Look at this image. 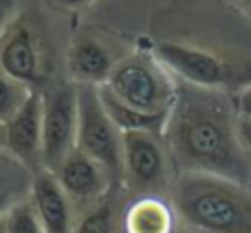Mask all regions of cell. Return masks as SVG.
Wrapping results in <instances>:
<instances>
[{
	"label": "cell",
	"mask_w": 251,
	"mask_h": 233,
	"mask_svg": "<svg viewBox=\"0 0 251 233\" xmlns=\"http://www.w3.org/2000/svg\"><path fill=\"white\" fill-rule=\"evenodd\" d=\"M163 141L181 174H214L249 185L251 156L240 139V116L227 91L178 82Z\"/></svg>",
	"instance_id": "6da1fadb"
},
{
	"label": "cell",
	"mask_w": 251,
	"mask_h": 233,
	"mask_svg": "<svg viewBox=\"0 0 251 233\" xmlns=\"http://www.w3.org/2000/svg\"><path fill=\"white\" fill-rule=\"evenodd\" d=\"M172 207L192 233H251V187L229 178L181 174L172 185Z\"/></svg>",
	"instance_id": "7a4b0ae2"
},
{
	"label": "cell",
	"mask_w": 251,
	"mask_h": 233,
	"mask_svg": "<svg viewBox=\"0 0 251 233\" xmlns=\"http://www.w3.org/2000/svg\"><path fill=\"white\" fill-rule=\"evenodd\" d=\"M100 88L130 113L168 119L176 99L178 79L156 60L154 53L141 51L117 60L110 77Z\"/></svg>",
	"instance_id": "3957f363"
},
{
	"label": "cell",
	"mask_w": 251,
	"mask_h": 233,
	"mask_svg": "<svg viewBox=\"0 0 251 233\" xmlns=\"http://www.w3.org/2000/svg\"><path fill=\"white\" fill-rule=\"evenodd\" d=\"M122 130L106 113L100 86L77 84V143L84 152L101 165L115 181L122 178Z\"/></svg>",
	"instance_id": "277c9868"
},
{
	"label": "cell",
	"mask_w": 251,
	"mask_h": 233,
	"mask_svg": "<svg viewBox=\"0 0 251 233\" xmlns=\"http://www.w3.org/2000/svg\"><path fill=\"white\" fill-rule=\"evenodd\" d=\"M122 181L137 198L170 189V152L161 134L128 130L122 134Z\"/></svg>",
	"instance_id": "5b68a950"
},
{
	"label": "cell",
	"mask_w": 251,
	"mask_h": 233,
	"mask_svg": "<svg viewBox=\"0 0 251 233\" xmlns=\"http://www.w3.org/2000/svg\"><path fill=\"white\" fill-rule=\"evenodd\" d=\"M77 143V84L60 82L42 93V169H53Z\"/></svg>",
	"instance_id": "8992f818"
},
{
	"label": "cell",
	"mask_w": 251,
	"mask_h": 233,
	"mask_svg": "<svg viewBox=\"0 0 251 233\" xmlns=\"http://www.w3.org/2000/svg\"><path fill=\"white\" fill-rule=\"evenodd\" d=\"M55 178L60 181L62 189L69 194L73 205H84L91 207L100 198H104L115 185V178L101 167L97 161L86 156L84 152L73 150L55 169Z\"/></svg>",
	"instance_id": "52a82bcc"
},
{
	"label": "cell",
	"mask_w": 251,
	"mask_h": 233,
	"mask_svg": "<svg viewBox=\"0 0 251 233\" xmlns=\"http://www.w3.org/2000/svg\"><path fill=\"white\" fill-rule=\"evenodd\" d=\"M4 150L31 172L42 169V93L33 91L16 116L4 123Z\"/></svg>",
	"instance_id": "ba28073f"
},
{
	"label": "cell",
	"mask_w": 251,
	"mask_h": 233,
	"mask_svg": "<svg viewBox=\"0 0 251 233\" xmlns=\"http://www.w3.org/2000/svg\"><path fill=\"white\" fill-rule=\"evenodd\" d=\"M0 69L16 77L29 88L42 84V53L35 33L25 20L18 18L16 24L0 40Z\"/></svg>",
	"instance_id": "9c48e42d"
},
{
	"label": "cell",
	"mask_w": 251,
	"mask_h": 233,
	"mask_svg": "<svg viewBox=\"0 0 251 233\" xmlns=\"http://www.w3.org/2000/svg\"><path fill=\"white\" fill-rule=\"evenodd\" d=\"M29 200L47 233H73L75 222H77L73 211V200L62 189L53 172L49 169L33 172Z\"/></svg>",
	"instance_id": "30bf717a"
},
{
	"label": "cell",
	"mask_w": 251,
	"mask_h": 233,
	"mask_svg": "<svg viewBox=\"0 0 251 233\" xmlns=\"http://www.w3.org/2000/svg\"><path fill=\"white\" fill-rule=\"evenodd\" d=\"M115 64H117V60L108 51V47L91 35H79L71 44L69 57H66L71 79L75 84H88V86L106 84Z\"/></svg>",
	"instance_id": "8fae6325"
},
{
	"label": "cell",
	"mask_w": 251,
	"mask_h": 233,
	"mask_svg": "<svg viewBox=\"0 0 251 233\" xmlns=\"http://www.w3.org/2000/svg\"><path fill=\"white\" fill-rule=\"evenodd\" d=\"M174 207L161 196H141L124 211L126 233H172Z\"/></svg>",
	"instance_id": "7c38bea8"
},
{
	"label": "cell",
	"mask_w": 251,
	"mask_h": 233,
	"mask_svg": "<svg viewBox=\"0 0 251 233\" xmlns=\"http://www.w3.org/2000/svg\"><path fill=\"white\" fill-rule=\"evenodd\" d=\"M31 183L33 172L7 150H0V218L18 203L29 198Z\"/></svg>",
	"instance_id": "4fadbf2b"
},
{
	"label": "cell",
	"mask_w": 251,
	"mask_h": 233,
	"mask_svg": "<svg viewBox=\"0 0 251 233\" xmlns=\"http://www.w3.org/2000/svg\"><path fill=\"white\" fill-rule=\"evenodd\" d=\"M73 233H126L124 211L119 209V196L115 194V185L104 198H100L79 216Z\"/></svg>",
	"instance_id": "5bb4252c"
},
{
	"label": "cell",
	"mask_w": 251,
	"mask_h": 233,
	"mask_svg": "<svg viewBox=\"0 0 251 233\" xmlns=\"http://www.w3.org/2000/svg\"><path fill=\"white\" fill-rule=\"evenodd\" d=\"M31 93H33V88L18 82L16 77H11L0 69V121L7 123L11 116H16V113L25 106Z\"/></svg>",
	"instance_id": "9a60e30c"
},
{
	"label": "cell",
	"mask_w": 251,
	"mask_h": 233,
	"mask_svg": "<svg viewBox=\"0 0 251 233\" xmlns=\"http://www.w3.org/2000/svg\"><path fill=\"white\" fill-rule=\"evenodd\" d=\"M4 222H7V233H47L29 198L9 209L4 213Z\"/></svg>",
	"instance_id": "2e32d148"
},
{
	"label": "cell",
	"mask_w": 251,
	"mask_h": 233,
	"mask_svg": "<svg viewBox=\"0 0 251 233\" xmlns=\"http://www.w3.org/2000/svg\"><path fill=\"white\" fill-rule=\"evenodd\" d=\"M20 7L22 0H0V40L16 24L18 16H20Z\"/></svg>",
	"instance_id": "e0dca14e"
},
{
	"label": "cell",
	"mask_w": 251,
	"mask_h": 233,
	"mask_svg": "<svg viewBox=\"0 0 251 233\" xmlns=\"http://www.w3.org/2000/svg\"><path fill=\"white\" fill-rule=\"evenodd\" d=\"M236 110H238L240 119H251V84L238 91V97H236Z\"/></svg>",
	"instance_id": "ac0fdd59"
},
{
	"label": "cell",
	"mask_w": 251,
	"mask_h": 233,
	"mask_svg": "<svg viewBox=\"0 0 251 233\" xmlns=\"http://www.w3.org/2000/svg\"><path fill=\"white\" fill-rule=\"evenodd\" d=\"M49 2L60 9H84L88 4H93L95 0H49Z\"/></svg>",
	"instance_id": "d6986e66"
},
{
	"label": "cell",
	"mask_w": 251,
	"mask_h": 233,
	"mask_svg": "<svg viewBox=\"0 0 251 233\" xmlns=\"http://www.w3.org/2000/svg\"><path fill=\"white\" fill-rule=\"evenodd\" d=\"M240 139L247 154L251 156V119H240Z\"/></svg>",
	"instance_id": "ffe728a7"
},
{
	"label": "cell",
	"mask_w": 251,
	"mask_h": 233,
	"mask_svg": "<svg viewBox=\"0 0 251 233\" xmlns=\"http://www.w3.org/2000/svg\"><path fill=\"white\" fill-rule=\"evenodd\" d=\"M231 4L251 22V0H231Z\"/></svg>",
	"instance_id": "44dd1931"
},
{
	"label": "cell",
	"mask_w": 251,
	"mask_h": 233,
	"mask_svg": "<svg viewBox=\"0 0 251 233\" xmlns=\"http://www.w3.org/2000/svg\"><path fill=\"white\" fill-rule=\"evenodd\" d=\"M4 141H7V134H4V123L0 121V150H4Z\"/></svg>",
	"instance_id": "7402d4cb"
},
{
	"label": "cell",
	"mask_w": 251,
	"mask_h": 233,
	"mask_svg": "<svg viewBox=\"0 0 251 233\" xmlns=\"http://www.w3.org/2000/svg\"><path fill=\"white\" fill-rule=\"evenodd\" d=\"M0 233H7V222H4V216L0 218Z\"/></svg>",
	"instance_id": "603a6c76"
},
{
	"label": "cell",
	"mask_w": 251,
	"mask_h": 233,
	"mask_svg": "<svg viewBox=\"0 0 251 233\" xmlns=\"http://www.w3.org/2000/svg\"><path fill=\"white\" fill-rule=\"evenodd\" d=\"M249 187H251V178H249Z\"/></svg>",
	"instance_id": "cb8c5ba5"
}]
</instances>
